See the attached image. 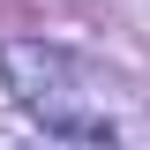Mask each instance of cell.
I'll list each match as a JSON object with an SVG mask.
<instances>
[{"instance_id": "1", "label": "cell", "mask_w": 150, "mask_h": 150, "mask_svg": "<svg viewBox=\"0 0 150 150\" xmlns=\"http://www.w3.org/2000/svg\"><path fill=\"white\" fill-rule=\"evenodd\" d=\"M0 83L23 112L45 120V135H68V143H112V120L90 105V68L68 53V45H45V38H8L0 45Z\"/></svg>"}]
</instances>
